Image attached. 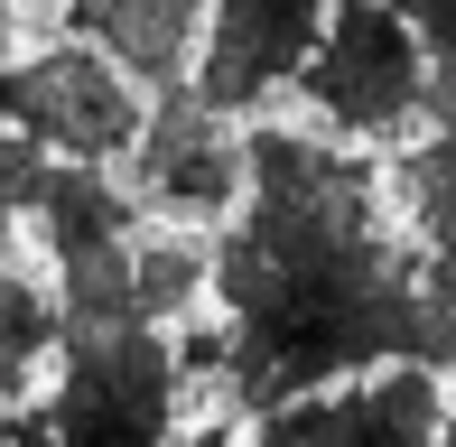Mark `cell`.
Wrapping results in <instances>:
<instances>
[{"instance_id": "1", "label": "cell", "mask_w": 456, "mask_h": 447, "mask_svg": "<svg viewBox=\"0 0 456 447\" xmlns=\"http://www.w3.org/2000/svg\"><path fill=\"white\" fill-rule=\"evenodd\" d=\"M205 289L224 298V382L242 410L391 354L438 373L456 354V261L391 233L372 158L307 131L242 140V206L224 252H205Z\"/></svg>"}, {"instance_id": "2", "label": "cell", "mask_w": 456, "mask_h": 447, "mask_svg": "<svg viewBox=\"0 0 456 447\" xmlns=\"http://www.w3.org/2000/svg\"><path fill=\"white\" fill-rule=\"evenodd\" d=\"M56 447H177V354L150 317L66 327V382L47 401Z\"/></svg>"}, {"instance_id": "3", "label": "cell", "mask_w": 456, "mask_h": 447, "mask_svg": "<svg viewBox=\"0 0 456 447\" xmlns=\"http://www.w3.org/2000/svg\"><path fill=\"white\" fill-rule=\"evenodd\" d=\"M289 85L317 103L336 140H382L410 112H428V56L391 0H326V28Z\"/></svg>"}, {"instance_id": "4", "label": "cell", "mask_w": 456, "mask_h": 447, "mask_svg": "<svg viewBox=\"0 0 456 447\" xmlns=\"http://www.w3.org/2000/svg\"><path fill=\"white\" fill-rule=\"evenodd\" d=\"M261 438L252 447H438V419H447V382L438 363H372V373H345V382H317V392H289L271 410H252Z\"/></svg>"}, {"instance_id": "5", "label": "cell", "mask_w": 456, "mask_h": 447, "mask_svg": "<svg viewBox=\"0 0 456 447\" xmlns=\"http://www.w3.org/2000/svg\"><path fill=\"white\" fill-rule=\"evenodd\" d=\"M0 121L56 158H121L140 131V93L102 47H47L37 66L0 75Z\"/></svg>"}, {"instance_id": "6", "label": "cell", "mask_w": 456, "mask_h": 447, "mask_svg": "<svg viewBox=\"0 0 456 447\" xmlns=\"http://www.w3.org/2000/svg\"><path fill=\"white\" fill-rule=\"evenodd\" d=\"M326 28V0H205L196 19V103L215 112H261L289 75L307 66V47H317Z\"/></svg>"}, {"instance_id": "7", "label": "cell", "mask_w": 456, "mask_h": 447, "mask_svg": "<svg viewBox=\"0 0 456 447\" xmlns=\"http://www.w3.org/2000/svg\"><path fill=\"white\" fill-rule=\"evenodd\" d=\"M131 168H140V196L177 224H224L242 206V131L196 93H168L159 112H140Z\"/></svg>"}, {"instance_id": "8", "label": "cell", "mask_w": 456, "mask_h": 447, "mask_svg": "<svg viewBox=\"0 0 456 447\" xmlns=\"http://www.w3.org/2000/svg\"><path fill=\"white\" fill-rule=\"evenodd\" d=\"M196 19H205V0H66V28L94 37L121 75H140V85H186Z\"/></svg>"}, {"instance_id": "9", "label": "cell", "mask_w": 456, "mask_h": 447, "mask_svg": "<svg viewBox=\"0 0 456 447\" xmlns=\"http://www.w3.org/2000/svg\"><path fill=\"white\" fill-rule=\"evenodd\" d=\"M37 224H47V252L75 261V252H102V242H131V196L102 177V158H66V168H47V187H37Z\"/></svg>"}, {"instance_id": "10", "label": "cell", "mask_w": 456, "mask_h": 447, "mask_svg": "<svg viewBox=\"0 0 456 447\" xmlns=\"http://www.w3.org/2000/svg\"><path fill=\"white\" fill-rule=\"evenodd\" d=\"M391 196H401V215H410V242L456 261V121H438V131L391 168Z\"/></svg>"}, {"instance_id": "11", "label": "cell", "mask_w": 456, "mask_h": 447, "mask_svg": "<svg viewBox=\"0 0 456 447\" xmlns=\"http://www.w3.org/2000/svg\"><path fill=\"white\" fill-rule=\"evenodd\" d=\"M56 336H66L56 298L37 289V280L0 271V401H28V382H37V363L56 354Z\"/></svg>"}, {"instance_id": "12", "label": "cell", "mask_w": 456, "mask_h": 447, "mask_svg": "<svg viewBox=\"0 0 456 447\" xmlns=\"http://www.w3.org/2000/svg\"><path fill=\"white\" fill-rule=\"evenodd\" d=\"M56 317H66V327H121V317H140V298H131V242L75 252V261H66V298H56Z\"/></svg>"}, {"instance_id": "13", "label": "cell", "mask_w": 456, "mask_h": 447, "mask_svg": "<svg viewBox=\"0 0 456 447\" xmlns=\"http://www.w3.org/2000/svg\"><path fill=\"white\" fill-rule=\"evenodd\" d=\"M131 298L150 327H168L205 298V252L196 242H131Z\"/></svg>"}, {"instance_id": "14", "label": "cell", "mask_w": 456, "mask_h": 447, "mask_svg": "<svg viewBox=\"0 0 456 447\" xmlns=\"http://www.w3.org/2000/svg\"><path fill=\"white\" fill-rule=\"evenodd\" d=\"M391 10L419 28V56H428V112L456 121V0H391Z\"/></svg>"}, {"instance_id": "15", "label": "cell", "mask_w": 456, "mask_h": 447, "mask_svg": "<svg viewBox=\"0 0 456 447\" xmlns=\"http://www.w3.org/2000/svg\"><path fill=\"white\" fill-rule=\"evenodd\" d=\"M438 447H456V410H447V419H438Z\"/></svg>"}, {"instance_id": "16", "label": "cell", "mask_w": 456, "mask_h": 447, "mask_svg": "<svg viewBox=\"0 0 456 447\" xmlns=\"http://www.w3.org/2000/svg\"><path fill=\"white\" fill-rule=\"evenodd\" d=\"M0 47H10V0H0Z\"/></svg>"}, {"instance_id": "17", "label": "cell", "mask_w": 456, "mask_h": 447, "mask_svg": "<svg viewBox=\"0 0 456 447\" xmlns=\"http://www.w3.org/2000/svg\"><path fill=\"white\" fill-rule=\"evenodd\" d=\"M447 373H456V354H447Z\"/></svg>"}]
</instances>
